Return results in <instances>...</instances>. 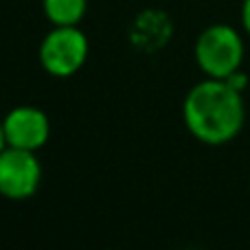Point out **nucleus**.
Instances as JSON below:
<instances>
[{"instance_id":"obj_1","label":"nucleus","mask_w":250,"mask_h":250,"mask_svg":"<svg viewBox=\"0 0 250 250\" xmlns=\"http://www.w3.org/2000/svg\"><path fill=\"white\" fill-rule=\"evenodd\" d=\"M182 119L198 141L207 145H224L244 127V97L224 79L208 77L195 83L185 97Z\"/></svg>"},{"instance_id":"obj_2","label":"nucleus","mask_w":250,"mask_h":250,"mask_svg":"<svg viewBox=\"0 0 250 250\" xmlns=\"http://www.w3.org/2000/svg\"><path fill=\"white\" fill-rule=\"evenodd\" d=\"M195 62L207 77L226 79L242 68L244 40L233 26L211 24L200 33L195 42Z\"/></svg>"},{"instance_id":"obj_3","label":"nucleus","mask_w":250,"mask_h":250,"mask_svg":"<svg viewBox=\"0 0 250 250\" xmlns=\"http://www.w3.org/2000/svg\"><path fill=\"white\" fill-rule=\"evenodd\" d=\"M88 57V38L77 26H53L40 44V64L53 77L75 75Z\"/></svg>"},{"instance_id":"obj_4","label":"nucleus","mask_w":250,"mask_h":250,"mask_svg":"<svg viewBox=\"0 0 250 250\" xmlns=\"http://www.w3.org/2000/svg\"><path fill=\"white\" fill-rule=\"evenodd\" d=\"M42 167L35 151L7 145L0 151V195L7 200L33 198L40 189Z\"/></svg>"},{"instance_id":"obj_5","label":"nucleus","mask_w":250,"mask_h":250,"mask_svg":"<svg viewBox=\"0 0 250 250\" xmlns=\"http://www.w3.org/2000/svg\"><path fill=\"white\" fill-rule=\"evenodd\" d=\"M7 145L38 151L51 136V121L40 108L20 105L2 119Z\"/></svg>"},{"instance_id":"obj_6","label":"nucleus","mask_w":250,"mask_h":250,"mask_svg":"<svg viewBox=\"0 0 250 250\" xmlns=\"http://www.w3.org/2000/svg\"><path fill=\"white\" fill-rule=\"evenodd\" d=\"M171 33H173L171 18L163 11L147 9L141 16H136L132 31H129V40H132V46L138 48V51L154 53L169 42Z\"/></svg>"},{"instance_id":"obj_7","label":"nucleus","mask_w":250,"mask_h":250,"mask_svg":"<svg viewBox=\"0 0 250 250\" xmlns=\"http://www.w3.org/2000/svg\"><path fill=\"white\" fill-rule=\"evenodd\" d=\"M42 7L53 26H77L86 16L88 0H42Z\"/></svg>"},{"instance_id":"obj_8","label":"nucleus","mask_w":250,"mask_h":250,"mask_svg":"<svg viewBox=\"0 0 250 250\" xmlns=\"http://www.w3.org/2000/svg\"><path fill=\"white\" fill-rule=\"evenodd\" d=\"M229 86H233L235 90H239V92H244L248 88V75L246 73H242V70H235V73H230L229 77L224 79Z\"/></svg>"},{"instance_id":"obj_9","label":"nucleus","mask_w":250,"mask_h":250,"mask_svg":"<svg viewBox=\"0 0 250 250\" xmlns=\"http://www.w3.org/2000/svg\"><path fill=\"white\" fill-rule=\"evenodd\" d=\"M242 24L246 29V33L250 35V0H244L242 4Z\"/></svg>"},{"instance_id":"obj_10","label":"nucleus","mask_w":250,"mask_h":250,"mask_svg":"<svg viewBox=\"0 0 250 250\" xmlns=\"http://www.w3.org/2000/svg\"><path fill=\"white\" fill-rule=\"evenodd\" d=\"M7 147V138H4V125H2V121H0V151Z\"/></svg>"}]
</instances>
